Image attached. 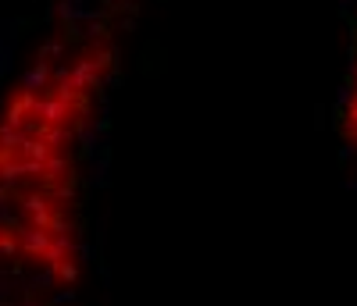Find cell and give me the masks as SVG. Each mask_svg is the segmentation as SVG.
Returning a JSON list of instances; mask_svg holds the SVG:
<instances>
[{
  "instance_id": "1",
  "label": "cell",
  "mask_w": 357,
  "mask_h": 306,
  "mask_svg": "<svg viewBox=\"0 0 357 306\" xmlns=\"http://www.w3.org/2000/svg\"><path fill=\"white\" fill-rule=\"evenodd\" d=\"M343 136L357 146V33H354V50H350V75H347V97H343Z\"/></svg>"
}]
</instances>
